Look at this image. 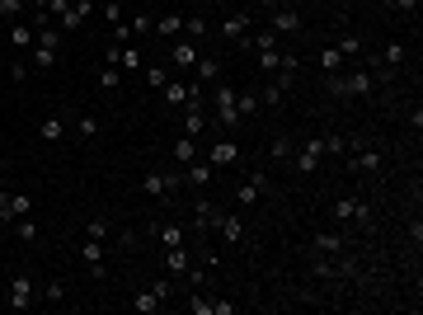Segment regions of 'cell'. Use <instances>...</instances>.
<instances>
[{
	"label": "cell",
	"mask_w": 423,
	"mask_h": 315,
	"mask_svg": "<svg viewBox=\"0 0 423 315\" xmlns=\"http://www.w3.org/2000/svg\"><path fill=\"white\" fill-rule=\"evenodd\" d=\"M325 90L334 99H362L376 90V76L372 71H334V76H325Z\"/></svg>",
	"instance_id": "6da1fadb"
},
{
	"label": "cell",
	"mask_w": 423,
	"mask_h": 315,
	"mask_svg": "<svg viewBox=\"0 0 423 315\" xmlns=\"http://www.w3.org/2000/svg\"><path fill=\"white\" fill-rule=\"evenodd\" d=\"M33 301H38V283H33L29 273H15L10 278V292H5V306L10 311H29Z\"/></svg>",
	"instance_id": "7a4b0ae2"
},
{
	"label": "cell",
	"mask_w": 423,
	"mask_h": 315,
	"mask_svg": "<svg viewBox=\"0 0 423 315\" xmlns=\"http://www.w3.org/2000/svg\"><path fill=\"white\" fill-rule=\"evenodd\" d=\"M160 99L170 104V109H184L188 99H203V80H165V90H160Z\"/></svg>",
	"instance_id": "3957f363"
},
{
	"label": "cell",
	"mask_w": 423,
	"mask_h": 315,
	"mask_svg": "<svg viewBox=\"0 0 423 315\" xmlns=\"http://www.w3.org/2000/svg\"><path fill=\"white\" fill-rule=\"evenodd\" d=\"M212 231H217L226 245H240V240H245V217H240V212H226V207H217V217H212Z\"/></svg>",
	"instance_id": "277c9868"
},
{
	"label": "cell",
	"mask_w": 423,
	"mask_h": 315,
	"mask_svg": "<svg viewBox=\"0 0 423 315\" xmlns=\"http://www.w3.org/2000/svg\"><path fill=\"white\" fill-rule=\"evenodd\" d=\"M212 104H217V127L221 132H235V127H240V109H235V90L231 85H221Z\"/></svg>",
	"instance_id": "5b68a950"
},
{
	"label": "cell",
	"mask_w": 423,
	"mask_h": 315,
	"mask_svg": "<svg viewBox=\"0 0 423 315\" xmlns=\"http://www.w3.org/2000/svg\"><path fill=\"white\" fill-rule=\"evenodd\" d=\"M235 160H240V146H235L231 132H221L217 142L207 146V165H212V170H226V165H235Z\"/></svg>",
	"instance_id": "8992f818"
},
{
	"label": "cell",
	"mask_w": 423,
	"mask_h": 315,
	"mask_svg": "<svg viewBox=\"0 0 423 315\" xmlns=\"http://www.w3.org/2000/svg\"><path fill=\"white\" fill-rule=\"evenodd\" d=\"M405 43H400V38H395V43H386V48H381V62H376V80H391L395 71H400V66H405Z\"/></svg>",
	"instance_id": "52a82bcc"
},
{
	"label": "cell",
	"mask_w": 423,
	"mask_h": 315,
	"mask_svg": "<svg viewBox=\"0 0 423 315\" xmlns=\"http://www.w3.org/2000/svg\"><path fill=\"white\" fill-rule=\"evenodd\" d=\"M198 57H203V52H198L193 38H188V43H184V38H174V48H170V66H174V71H184V76H188V71L198 66Z\"/></svg>",
	"instance_id": "ba28073f"
},
{
	"label": "cell",
	"mask_w": 423,
	"mask_h": 315,
	"mask_svg": "<svg viewBox=\"0 0 423 315\" xmlns=\"http://www.w3.org/2000/svg\"><path fill=\"white\" fill-rule=\"evenodd\" d=\"M141 189L151 193V198H170L174 189H184V174H146V179H141Z\"/></svg>",
	"instance_id": "9c48e42d"
},
{
	"label": "cell",
	"mask_w": 423,
	"mask_h": 315,
	"mask_svg": "<svg viewBox=\"0 0 423 315\" xmlns=\"http://www.w3.org/2000/svg\"><path fill=\"white\" fill-rule=\"evenodd\" d=\"M268 29H273V33H301V10H297V5H278V10H268Z\"/></svg>",
	"instance_id": "30bf717a"
},
{
	"label": "cell",
	"mask_w": 423,
	"mask_h": 315,
	"mask_svg": "<svg viewBox=\"0 0 423 315\" xmlns=\"http://www.w3.org/2000/svg\"><path fill=\"white\" fill-rule=\"evenodd\" d=\"M33 212V198L29 193H0V221H19Z\"/></svg>",
	"instance_id": "8fae6325"
},
{
	"label": "cell",
	"mask_w": 423,
	"mask_h": 315,
	"mask_svg": "<svg viewBox=\"0 0 423 315\" xmlns=\"http://www.w3.org/2000/svg\"><path fill=\"white\" fill-rule=\"evenodd\" d=\"M268 189V179H264V170H254L250 179H245V184H240V189H235V207H254L259 203V193Z\"/></svg>",
	"instance_id": "7c38bea8"
},
{
	"label": "cell",
	"mask_w": 423,
	"mask_h": 315,
	"mask_svg": "<svg viewBox=\"0 0 423 315\" xmlns=\"http://www.w3.org/2000/svg\"><path fill=\"white\" fill-rule=\"evenodd\" d=\"M90 15H94V0H71V10H66V15L57 19V29H62V33H76Z\"/></svg>",
	"instance_id": "4fadbf2b"
},
{
	"label": "cell",
	"mask_w": 423,
	"mask_h": 315,
	"mask_svg": "<svg viewBox=\"0 0 423 315\" xmlns=\"http://www.w3.org/2000/svg\"><path fill=\"white\" fill-rule=\"evenodd\" d=\"M80 264L90 268L94 278H104V240H90V236L80 240Z\"/></svg>",
	"instance_id": "5bb4252c"
},
{
	"label": "cell",
	"mask_w": 423,
	"mask_h": 315,
	"mask_svg": "<svg viewBox=\"0 0 423 315\" xmlns=\"http://www.w3.org/2000/svg\"><path fill=\"white\" fill-rule=\"evenodd\" d=\"M203 132H207L203 99H188V104H184V137H203Z\"/></svg>",
	"instance_id": "9a60e30c"
},
{
	"label": "cell",
	"mask_w": 423,
	"mask_h": 315,
	"mask_svg": "<svg viewBox=\"0 0 423 315\" xmlns=\"http://www.w3.org/2000/svg\"><path fill=\"white\" fill-rule=\"evenodd\" d=\"M33 43H38V29H33V24H24V19H10V48H15V52H29Z\"/></svg>",
	"instance_id": "2e32d148"
},
{
	"label": "cell",
	"mask_w": 423,
	"mask_h": 315,
	"mask_svg": "<svg viewBox=\"0 0 423 315\" xmlns=\"http://www.w3.org/2000/svg\"><path fill=\"white\" fill-rule=\"evenodd\" d=\"M38 137H43L47 146H57L66 137V113H47L43 123H38Z\"/></svg>",
	"instance_id": "e0dca14e"
},
{
	"label": "cell",
	"mask_w": 423,
	"mask_h": 315,
	"mask_svg": "<svg viewBox=\"0 0 423 315\" xmlns=\"http://www.w3.org/2000/svg\"><path fill=\"white\" fill-rule=\"evenodd\" d=\"M250 29H254V15H245V10H240V15H226V19H221V38H235V43H240V38H245Z\"/></svg>",
	"instance_id": "ac0fdd59"
},
{
	"label": "cell",
	"mask_w": 423,
	"mask_h": 315,
	"mask_svg": "<svg viewBox=\"0 0 423 315\" xmlns=\"http://www.w3.org/2000/svg\"><path fill=\"white\" fill-rule=\"evenodd\" d=\"M311 250H315V254H344L348 240H344V231H320V236L311 240Z\"/></svg>",
	"instance_id": "d6986e66"
},
{
	"label": "cell",
	"mask_w": 423,
	"mask_h": 315,
	"mask_svg": "<svg viewBox=\"0 0 423 315\" xmlns=\"http://www.w3.org/2000/svg\"><path fill=\"white\" fill-rule=\"evenodd\" d=\"M212 165H207V160H188L184 165V184H193V189H207V184H212Z\"/></svg>",
	"instance_id": "ffe728a7"
},
{
	"label": "cell",
	"mask_w": 423,
	"mask_h": 315,
	"mask_svg": "<svg viewBox=\"0 0 423 315\" xmlns=\"http://www.w3.org/2000/svg\"><path fill=\"white\" fill-rule=\"evenodd\" d=\"M57 57H62V52H57V48H43V43H33V48H29V66L38 71V76H43V71H52V66H57Z\"/></svg>",
	"instance_id": "44dd1931"
},
{
	"label": "cell",
	"mask_w": 423,
	"mask_h": 315,
	"mask_svg": "<svg viewBox=\"0 0 423 315\" xmlns=\"http://www.w3.org/2000/svg\"><path fill=\"white\" fill-rule=\"evenodd\" d=\"M348 165H353V174H376L381 170V151H367L362 146L358 156H348Z\"/></svg>",
	"instance_id": "7402d4cb"
},
{
	"label": "cell",
	"mask_w": 423,
	"mask_h": 315,
	"mask_svg": "<svg viewBox=\"0 0 423 315\" xmlns=\"http://www.w3.org/2000/svg\"><path fill=\"white\" fill-rule=\"evenodd\" d=\"M165 268H170V278H184L188 268H193V259H188V250H184V245L165 250Z\"/></svg>",
	"instance_id": "603a6c76"
},
{
	"label": "cell",
	"mask_w": 423,
	"mask_h": 315,
	"mask_svg": "<svg viewBox=\"0 0 423 315\" xmlns=\"http://www.w3.org/2000/svg\"><path fill=\"white\" fill-rule=\"evenodd\" d=\"M170 156L179 160V165H188V160H198V156H203V146H198V137H179Z\"/></svg>",
	"instance_id": "cb8c5ba5"
},
{
	"label": "cell",
	"mask_w": 423,
	"mask_h": 315,
	"mask_svg": "<svg viewBox=\"0 0 423 315\" xmlns=\"http://www.w3.org/2000/svg\"><path fill=\"white\" fill-rule=\"evenodd\" d=\"M151 29H156V38H179L184 33V15H160Z\"/></svg>",
	"instance_id": "d4e9b609"
},
{
	"label": "cell",
	"mask_w": 423,
	"mask_h": 315,
	"mask_svg": "<svg viewBox=\"0 0 423 315\" xmlns=\"http://www.w3.org/2000/svg\"><path fill=\"white\" fill-rule=\"evenodd\" d=\"M188 76H193V80H203V85H207V80H217V76H221V62H217V57H198V66H193Z\"/></svg>",
	"instance_id": "484cf974"
},
{
	"label": "cell",
	"mask_w": 423,
	"mask_h": 315,
	"mask_svg": "<svg viewBox=\"0 0 423 315\" xmlns=\"http://www.w3.org/2000/svg\"><path fill=\"white\" fill-rule=\"evenodd\" d=\"M292 170H297V174H315V170H320V156H311L306 146H297V151H292Z\"/></svg>",
	"instance_id": "4316f807"
},
{
	"label": "cell",
	"mask_w": 423,
	"mask_h": 315,
	"mask_svg": "<svg viewBox=\"0 0 423 315\" xmlns=\"http://www.w3.org/2000/svg\"><path fill=\"white\" fill-rule=\"evenodd\" d=\"M235 109H240V123L254 118V113H259V95H254V90H235Z\"/></svg>",
	"instance_id": "83f0119b"
},
{
	"label": "cell",
	"mask_w": 423,
	"mask_h": 315,
	"mask_svg": "<svg viewBox=\"0 0 423 315\" xmlns=\"http://www.w3.org/2000/svg\"><path fill=\"white\" fill-rule=\"evenodd\" d=\"M127 306H132V311H141V315H151V311H160V306H165V301H160L156 292H151V287H146V292H137V297L127 301Z\"/></svg>",
	"instance_id": "f1b7e54d"
},
{
	"label": "cell",
	"mask_w": 423,
	"mask_h": 315,
	"mask_svg": "<svg viewBox=\"0 0 423 315\" xmlns=\"http://www.w3.org/2000/svg\"><path fill=\"white\" fill-rule=\"evenodd\" d=\"M76 132H80V137H85V142H94V137L104 132V123H99L94 113H76Z\"/></svg>",
	"instance_id": "f546056e"
},
{
	"label": "cell",
	"mask_w": 423,
	"mask_h": 315,
	"mask_svg": "<svg viewBox=\"0 0 423 315\" xmlns=\"http://www.w3.org/2000/svg\"><path fill=\"white\" fill-rule=\"evenodd\" d=\"M344 62H348V57H344L339 48H325V52H320V71H325V76H334V71H344Z\"/></svg>",
	"instance_id": "4dcf8cb0"
},
{
	"label": "cell",
	"mask_w": 423,
	"mask_h": 315,
	"mask_svg": "<svg viewBox=\"0 0 423 315\" xmlns=\"http://www.w3.org/2000/svg\"><path fill=\"white\" fill-rule=\"evenodd\" d=\"M358 193H348V198H339V203H334V221H339V226H344V221H353V212H358Z\"/></svg>",
	"instance_id": "1f68e13d"
},
{
	"label": "cell",
	"mask_w": 423,
	"mask_h": 315,
	"mask_svg": "<svg viewBox=\"0 0 423 315\" xmlns=\"http://www.w3.org/2000/svg\"><path fill=\"white\" fill-rule=\"evenodd\" d=\"M212 217H217V203H207L203 198V203L193 207V226H198V231H212Z\"/></svg>",
	"instance_id": "d6a6232c"
},
{
	"label": "cell",
	"mask_w": 423,
	"mask_h": 315,
	"mask_svg": "<svg viewBox=\"0 0 423 315\" xmlns=\"http://www.w3.org/2000/svg\"><path fill=\"white\" fill-rule=\"evenodd\" d=\"M282 99H287V90H282V85H278V80H268V85H264V90H259V104H268V109H278V104H282Z\"/></svg>",
	"instance_id": "836d02e7"
},
{
	"label": "cell",
	"mask_w": 423,
	"mask_h": 315,
	"mask_svg": "<svg viewBox=\"0 0 423 315\" xmlns=\"http://www.w3.org/2000/svg\"><path fill=\"white\" fill-rule=\"evenodd\" d=\"M320 142H325V156H348V151H353V142L339 137V132H329V137H320Z\"/></svg>",
	"instance_id": "e575fe53"
},
{
	"label": "cell",
	"mask_w": 423,
	"mask_h": 315,
	"mask_svg": "<svg viewBox=\"0 0 423 315\" xmlns=\"http://www.w3.org/2000/svg\"><path fill=\"white\" fill-rule=\"evenodd\" d=\"M292 151H297L292 137H273V142H268V156H273V160H292Z\"/></svg>",
	"instance_id": "d590c367"
},
{
	"label": "cell",
	"mask_w": 423,
	"mask_h": 315,
	"mask_svg": "<svg viewBox=\"0 0 423 315\" xmlns=\"http://www.w3.org/2000/svg\"><path fill=\"white\" fill-rule=\"evenodd\" d=\"M109 231H113L109 217H90V221H85V236H90V240H109Z\"/></svg>",
	"instance_id": "8d00e7d4"
},
{
	"label": "cell",
	"mask_w": 423,
	"mask_h": 315,
	"mask_svg": "<svg viewBox=\"0 0 423 315\" xmlns=\"http://www.w3.org/2000/svg\"><path fill=\"white\" fill-rule=\"evenodd\" d=\"M15 236L24 240V245H33V240H38V221H33V212H29V217H19V221H15Z\"/></svg>",
	"instance_id": "74e56055"
},
{
	"label": "cell",
	"mask_w": 423,
	"mask_h": 315,
	"mask_svg": "<svg viewBox=\"0 0 423 315\" xmlns=\"http://www.w3.org/2000/svg\"><path fill=\"white\" fill-rule=\"evenodd\" d=\"M278 66H282V52L278 48H259V71H264V76H273Z\"/></svg>",
	"instance_id": "f35d334b"
},
{
	"label": "cell",
	"mask_w": 423,
	"mask_h": 315,
	"mask_svg": "<svg viewBox=\"0 0 423 315\" xmlns=\"http://www.w3.org/2000/svg\"><path fill=\"white\" fill-rule=\"evenodd\" d=\"M5 76L15 80V85H24V80L33 76V66H29V57H15V62H10V71H5Z\"/></svg>",
	"instance_id": "ab89813d"
},
{
	"label": "cell",
	"mask_w": 423,
	"mask_h": 315,
	"mask_svg": "<svg viewBox=\"0 0 423 315\" xmlns=\"http://www.w3.org/2000/svg\"><path fill=\"white\" fill-rule=\"evenodd\" d=\"M62 38H66V33L57 29V24H47V29H38V43H43V48H57V52H62Z\"/></svg>",
	"instance_id": "60d3db41"
},
{
	"label": "cell",
	"mask_w": 423,
	"mask_h": 315,
	"mask_svg": "<svg viewBox=\"0 0 423 315\" xmlns=\"http://www.w3.org/2000/svg\"><path fill=\"white\" fill-rule=\"evenodd\" d=\"M188 311H193V315H217V301L198 292V297H188Z\"/></svg>",
	"instance_id": "b9f144b4"
},
{
	"label": "cell",
	"mask_w": 423,
	"mask_h": 315,
	"mask_svg": "<svg viewBox=\"0 0 423 315\" xmlns=\"http://www.w3.org/2000/svg\"><path fill=\"white\" fill-rule=\"evenodd\" d=\"M160 245H165V250L184 245V226H160Z\"/></svg>",
	"instance_id": "7bdbcfd3"
},
{
	"label": "cell",
	"mask_w": 423,
	"mask_h": 315,
	"mask_svg": "<svg viewBox=\"0 0 423 315\" xmlns=\"http://www.w3.org/2000/svg\"><path fill=\"white\" fill-rule=\"evenodd\" d=\"M184 33L193 38V43H198V38L207 33V19H203V15H188V19H184Z\"/></svg>",
	"instance_id": "ee69618b"
},
{
	"label": "cell",
	"mask_w": 423,
	"mask_h": 315,
	"mask_svg": "<svg viewBox=\"0 0 423 315\" xmlns=\"http://www.w3.org/2000/svg\"><path fill=\"white\" fill-rule=\"evenodd\" d=\"M165 80H170L165 66H146V85H151V90H165Z\"/></svg>",
	"instance_id": "f6af8a7d"
},
{
	"label": "cell",
	"mask_w": 423,
	"mask_h": 315,
	"mask_svg": "<svg viewBox=\"0 0 423 315\" xmlns=\"http://www.w3.org/2000/svg\"><path fill=\"white\" fill-rule=\"evenodd\" d=\"M118 85H123L118 66H104V71H99V90H118Z\"/></svg>",
	"instance_id": "bcb514c9"
},
{
	"label": "cell",
	"mask_w": 423,
	"mask_h": 315,
	"mask_svg": "<svg viewBox=\"0 0 423 315\" xmlns=\"http://www.w3.org/2000/svg\"><path fill=\"white\" fill-rule=\"evenodd\" d=\"M386 10H395V15H419V0H381Z\"/></svg>",
	"instance_id": "7dc6e473"
},
{
	"label": "cell",
	"mask_w": 423,
	"mask_h": 315,
	"mask_svg": "<svg viewBox=\"0 0 423 315\" xmlns=\"http://www.w3.org/2000/svg\"><path fill=\"white\" fill-rule=\"evenodd\" d=\"M104 19H109V29L123 24V0H104Z\"/></svg>",
	"instance_id": "c3c4849f"
},
{
	"label": "cell",
	"mask_w": 423,
	"mask_h": 315,
	"mask_svg": "<svg viewBox=\"0 0 423 315\" xmlns=\"http://www.w3.org/2000/svg\"><path fill=\"white\" fill-rule=\"evenodd\" d=\"M353 226H362V231L372 226V203H367V198H362V203H358V212H353Z\"/></svg>",
	"instance_id": "681fc988"
},
{
	"label": "cell",
	"mask_w": 423,
	"mask_h": 315,
	"mask_svg": "<svg viewBox=\"0 0 423 315\" xmlns=\"http://www.w3.org/2000/svg\"><path fill=\"white\" fill-rule=\"evenodd\" d=\"M339 52H344V57H362V38H353V33L339 38Z\"/></svg>",
	"instance_id": "f907efd6"
},
{
	"label": "cell",
	"mask_w": 423,
	"mask_h": 315,
	"mask_svg": "<svg viewBox=\"0 0 423 315\" xmlns=\"http://www.w3.org/2000/svg\"><path fill=\"white\" fill-rule=\"evenodd\" d=\"M62 297H66V283L62 278H52V283L43 287V301H62Z\"/></svg>",
	"instance_id": "816d5d0a"
},
{
	"label": "cell",
	"mask_w": 423,
	"mask_h": 315,
	"mask_svg": "<svg viewBox=\"0 0 423 315\" xmlns=\"http://www.w3.org/2000/svg\"><path fill=\"white\" fill-rule=\"evenodd\" d=\"M24 15V0H0V19H19Z\"/></svg>",
	"instance_id": "f5cc1de1"
},
{
	"label": "cell",
	"mask_w": 423,
	"mask_h": 315,
	"mask_svg": "<svg viewBox=\"0 0 423 315\" xmlns=\"http://www.w3.org/2000/svg\"><path fill=\"white\" fill-rule=\"evenodd\" d=\"M127 29H132V38H137V33H151V15H137V19H127Z\"/></svg>",
	"instance_id": "db71d44e"
},
{
	"label": "cell",
	"mask_w": 423,
	"mask_h": 315,
	"mask_svg": "<svg viewBox=\"0 0 423 315\" xmlns=\"http://www.w3.org/2000/svg\"><path fill=\"white\" fill-rule=\"evenodd\" d=\"M151 292H156V297L165 301V297H170V292H174V278H156V283H151Z\"/></svg>",
	"instance_id": "11a10c76"
},
{
	"label": "cell",
	"mask_w": 423,
	"mask_h": 315,
	"mask_svg": "<svg viewBox=\"0 0 423 315\" xmlns=\"http://www.w3.org/2000/svg\"><path fill=\"white\" fill-rule=\"evenodd\" d=\"M66 10H71V0H47V15H52V19H62Z\"/></svg>",
	"instance_id": "9f6ffc18"
},
{
	"label": "cell",
	"mask_w": 423,
	"mask_h": 315,
	"mask_svg": "<svg viewBox=\"0 0 423 315\" xmlns=\"http://www.w3.org/2000/svg\"><path fill=\"white\" fill-rule=\"evenodd\" d=\"M127 38H132V29H127V19H123V24H113V43H127Z\"/></svg>",
	"instance_id": "6f0895ef"
},
{
	"label": "cell",
	"mask_w": 423,
	"mask_h": 315,
	"mask_svg": "<svg viewBox=\"0 0 423 315\" xmlns=\"http://www.w3.org/2000/svg\"><path fill=\"white\" fill-rule=\"evenodd\" d=\"M254 5H264V10H278V0H254Z\"/></svg>",
	"instance_id": "680465c9"
},
{
	"label": "cell",
	"mask_w": 423,
	"mask_h": 315,
	"mask_svg": "<svg viewBox=\"0 0 423 315\" xmlns=\"http://www.w3.org/2000/svg\"><path fill=\"white\" fill-rule=\"evenodd\" d=\"M33 10H47V0H33Z\"/></svg>",
	"instance_id": "91938a15"
},
{
	"label": "cell",
	"mask_w": 423,
	"mask_h": 315,
	"mask_svg": "<svg viewBox=\"0 0 423 315\" xmlns=\"http://www.w3.org/2000/svg\"><path fill=\"white\" fill-rule=\"evenodd\" d=\"M278 5H297V0H278Z\"/></svg>",
	"instance_id": "94428289"
}]
</instances>
